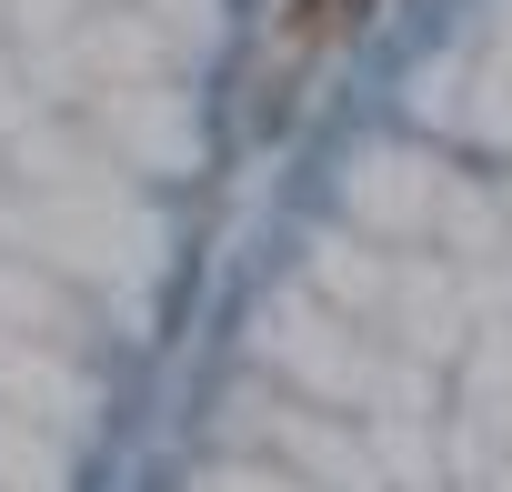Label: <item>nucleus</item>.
Here are the masks:
<instances>
[{"instance_id": "obj_1", "label": "nucleus", "mask_w": 512, "mask_h": 492, "mask_svg": "<svg viewBox=\"0 0 512 492\" xmlns=\"http://www.w3.org/2000/svg\"><path fill=\"white\" fill-rule=\"evenodd\" d=\"M372 11V0H282V61H312V51H332L352 21Z\"/></svg>"}]
</instances>
